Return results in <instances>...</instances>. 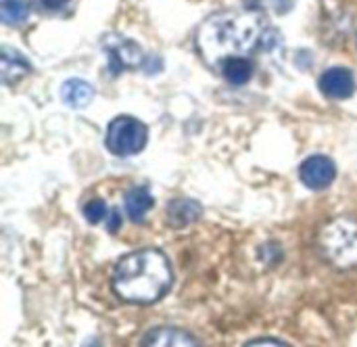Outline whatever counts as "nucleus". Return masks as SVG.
Instances as JSON below:
<instances>
[{
    "mask_svg": "<svg viewBox=\"0 0 357 347\" xmlns=\"http://www.w3.org/2000/svg\"><path fill=\"white\" fill-rule=\"evenodd\" d=\"M222 75L232 86H245L253 77V63L247 57H232L220 67Z\"/></svg>",
    "mask_w": 357,
    "mask_h": 347,
    "instance_id": "nucleus-13",
    "label": "nucleus"
},
{
    "mask_svg": "<svg viewBox=\"0 0 357 347\" xmlns=\"http://www.w3.org/2000/svg\"><path fill=\"white\" fill-rule=\"evenodd\" d=\"M172 283L167 256L153 247L123 256L113 270V291L130 304H155L167 295Z\"/></svg>",
    "mask_w": 357,
    "mask_h": 347,
    "instance_id": "nucleus-2",
    "label": "nucleus"
},
{
    "mask_svg": "<svg viewBox=\"0 0 357 347\" xmlns=\"http://www.w3.org/2000/svg\"><path fill=\"white\" fill-rule=\"evenodd\" d=\"M299 178L301 182L312 191L328 189L337 178V165L333 159L324 155H312L299 165Z\"/></svg>",
    "mask_w": 357,
    "mask_h": 347,
    "instance_id": "nucleus-6",
    "label": "nucleus"
},
{
    "mask_svg": "<svg viewBox=\"0 0 357 347\" xmlns=\"http://www.w3.org/2000/svg\"><path fill=\"white\" fill-rule=\"evenodd\" d=\"M29 71H31V65H29V61L19 50H13L8 46L0 48V75H2V84H6V86L17 84Z\"/></svg>",
    "mask_w": 357,
    "mask_h": 347,
    "instance_id": "nucleus-8",
    "label": "nucleus"
},
{
    "mask_svg": "<svg viewBox=\"0 0 357 347\" xmlns=\"http://www.w3.org/2000/svg\"><path fill=\"white\" fill-rule=\"evenodd\" d=\"M153 203H155V199H153L151 191L144 186H134L123 197V209L132 222H142L146 218V214L153 209Z\"/></svg>",
    "mask_w": 357,
    "mask_h": 347,
    "instance_id": "nucleus-11",
    "label": "nucleus"
},
{
    "mask_svg": "<svg viewBox=\"0 0 357 347\" xmlns=\"http://www.w3.org/2000/svg\"><path fill=\"white\" fill-rule=\"evenodd\" d=\"M102 50L107 52V69L111 75H119L126 69H136L144 65V52L140 44H136L126 36L119 34L105 36Z\"/></svg>",
    "mask_w": 357,
    "mask_h": 347,
    "instance_id": "nucleus-5",
    "label": "nucleus"
},
{
    "mask_svg": "<svg viewBox=\"0 0 357 347\" xmlns=\"http://www.w3.org/2000/svg\"><path fill=\"white\" fill-rule=\"evenodd\" d=\"M249 346H284L282 341H272V339H268V341H251Z\"/></svg>",
    "mask_w": 357,
    "mask_h": 347,
    "instance_id": "nucleus-18",
    "label": "nucleus"
},
{
    "mask_svg": "<svg viewBox=\"0 0 357 347\" xmlns=\"http://www.w3.org/2000/svg\"><path fill=\"white\" fill-rule=\"evenodd\" d=\"M92 98H94L92 84L79 77H71L61 86V101L71 109H84L92 103Z\"/></svg>",
    "mask_w": 357,
    "mask_h": 347,
    "instance_id": "nucleus-10",
    "label": "nucleus"
},
{
    "mask_svg": "<svg viewBox=\"0 0 357 347\" xmlns=\"http://www.w3.org/2000/svg\"><path fill=\"white\" fill-rule=\"evenodd\" d=\"M36 4H38V8H42L46 13H59L69 4V0H36Z\"/></svg>",
    "mask_w": 357,
    "mask_h": 347,
    "instance_id": "nucleus-16",
    "label": "nucleus"
},
{
    "mask_svg": "<svg viewBox=\"0 0 357 347\" xmlns=\"http://www.w3.org/2000/svg\"><path fill=\"white\" fill-rule=\"evenodd\" d=\"M142 346H197L195 337L190 333H184L180 329L174 327H161V329H153L142 337Z\"/></svg>",
    "mask_w": 357,
    "mask_h": 347,
    "instance_id": "nucleus-12",
    "label": "nucleus"
},
{
    "mask_svg": "<svg viewBox=\"0 0 357 347\" xmlns=\"http://www.w3.org/2000/svg\"><path fill=\"white\" fill-rule=\"evenodd\" d=\"M268 29L270 23L264 10L251 6L245 10H224L203 21L197 31V48L209 67L220 69L224 61L245 57L257 48Z\"/></svg>",
    "mask_w": 357,
    "mask_h": 347,
    "instance_id": "nucleus-1",
    "label": "nucleus"
},
{
    "mask_svg": "<svg viewBox=\"0 0 357 347\" xmlns=\"http://www.w3.org/2000/svg\"><path fill=\"white\" fill-rule=\"evenodd\" d=\"M318 88L328 98L345 101L356 92V77L347 67H331L320 75Z\"/></svg>",
    "mask_w": 357,
    "mask_h": 347,
    "instance_id": "nucleus-7",
    "label": "nucleus"
},
{
    "mask_svg": "<svg viewBox=\"0 0 357 347\" xmlns=\"http://www.w3.org/2000/svg\"><path fill=\"white\" fill-rule=\"evenodd\" d=\"M318 245L322 256L337 268H351L357 264V222L351 218L331 220L320 237Z\"/></svg>",
    "mask_w": 357,
    "mask_h": 347,
    "instance_id": "nucleus-3",
    "label": "nucleus"
},
{
    "mask_svg": "<svg viewBox=\"0 0 357 347\" xmlns=\"http://www.w3.org/2000/svg\"><path fill=\"white\" fill-rule=\"evenodd\" d=\"M29 2L27 0H2L0 4V17L6 25H23L29 17Z\"/></svg>",
    "mask_w": 357,
    "mask_h": 347,
    "instance_id": "nucleus-14",
    "label": "nucleus"
},
{
    "mask_svg": "<svg viewBox=\"0 0 357 347\" xmlns=\"http://www.w3.org/2000/svg\"><path fill=\"white\" fill-rule=\"evenodd\" d=\"M84 216L90 224H100L105 222V218L109 216V209H107V203L102 199H94L90 203H86L84 207Z\"/></svg>",
    "mask_w": 357,
    "mask_h": 347,
    "instance_id": "nucleus-15",
    "label": "nucleus"
},
{
    "mask_svg": "<svg viewBox=\"0 0 357 347\" xmlns=\"http://www.w3.org/2000/svg\"><path fill=\"white\" fill-rule=\"evenodd\" d=\"M119 226H121V218H119V214H117V212H113V214H111L109 232H115V230H119Z\"/></svg>",
    "mask_w": 357,
    "mask_h": 347,
    "instance_id": "nucleus-17",
    "label": "nucleus"
},
{
    "mask_svg": "<svg viewBox=\"0 0 357 347\" xmlns=\"http://www.w3.org/2000/svg\"><path fill=\"white\" fill-rule=\"evenodd\" d=\"M146 126L130 115L115 117L107 128V149L117 157H130L146 147Z\"/></svg>",
    "mask_w": 357,
    "mask_h": 347,
    "instance_id": "nucleus-4",
    "label": "nucleus"
},
{
    "mask_svg": "<svg viewBox=\"0 0 357 347\" xmlns=\"http://www.w3.org/2000/svg\"><path fill=\"white\" fill-rule=\"evenodd\" d=\"M167 224L174 228H184L201 218V205L192 199H174L165 212Z\"/></svg>",
    "mask_w": 357,
    "mask_h": 347,
    "instance_id": "nucleus-9",
    "label": "nucleus"
},
{
    "mask_svg": "<svg viewBox=\"0 0 357 347\" xmlns=\"http://www.w3.org/2000/svg\"><path fill=\"white\" fill-rule=\"evenodd\" d=\"M243 2H245L247 6H251V8H253L255 4H259V0H243Z\"/></svg>",
    "mask_w": 357,
    "mask_h": 347,
    "instance_id": "nucleus-19",
    "label": "nucleus"
}]
</instances>
